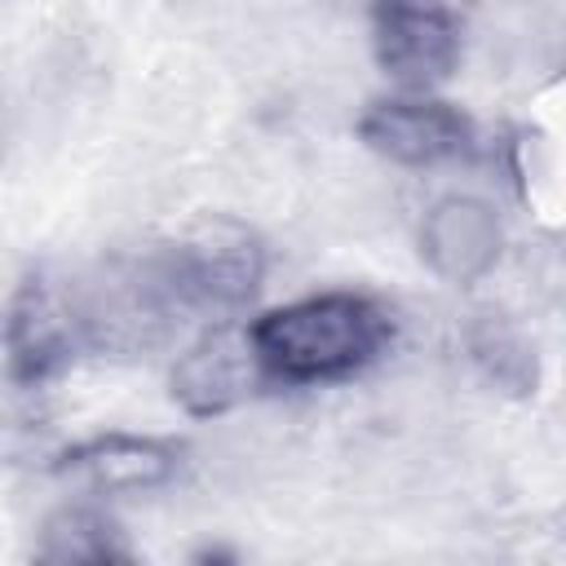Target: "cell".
I'll return each instance as SVG.
<instances>
[{
  "mask_svg": "<svg viewBox=\"0 0 566 566\" xmlns=\"http://www.w3.org/2000/svg\"><path fill=\"white\" fill-rule=\"evenodd\" d=\"M248 336L270 380L332 385L376 363L394 336V323L371 296L318 292L265 310L256 323H248Z\"/></svg>",
  "mask_w": 566,
  "mask_h": 566,
  "instance_id": "6da1fadb",
  "label": "cell"
},
{
  "mask_svg": "<svg viewBox=\"0 0 566 566\" xmlns=\"http://www.w3.org/2000/svg\"><path fill=\"white\" fill-rule=\"evenodd\" d=\"M265 274L261 239L239 221H203L150 261L146 292L177 310H239Z\"/></svg>",
  "mask_w": 566,
  "mask_h": 566,
  "instance_id": "7a4b0ae2",
  "label": "cell"
},
{
  "mask_svg": "<svg viewBox=\"0 0 566 566\" xmlns=\"http://www.w3.org/2000/svg\"><path fill=\"white\" fill-rule=\"evenodd\" d=\"M371 44L398 84H438L460 62V0H371Z\"/></svg>",
  "mask_w": 566,
  "mask_h": 566,
  "instance_id": "3957f363",
  "label": "cell"
},
{
  "mask_svg": "<svg viewBox=\"0 0 566 566\" xmlns=\"http://www.w3.org/2000/svg\"><path fill=\"white\" fill-rule=\"evenodd\" d=\"M358 137L394 164L429 168L473 150V119L438 97H380L363 111Z\"/></svg>",
  "mask_w": 566,
  "mask_h": 566,
  "instance_id": "277c9868",
  "label": "cell"
},
{
  "mask_svg": "<svg viewBox=\"0 0 566 566\" xmlns=\"http://www.w3.org/2000/svg\"><path fill=\"white\" fill-rule=\"evenodd\" d=\"M256 380H265V367L248 327H212L177 358L172 398L190 416H226L256 389Z\"/></svg>",
  "mask_w": 566,
  "mask_h": 566,
  "instance_id": "5b68a950",
  "label": "cell"
},
{
  "mask_svg": "<svg viewBox=\"0 0 566 566\" xmlns=\"http://www.w3.org/2000/svg\"><path fill=\"white\" fill-rule=\"evenodd\" d=\"M500 221L473 195L438 199L420 221V256L447 283H473L500 261Z\"/></svg>",
  "mask_w": 566,
  "mask_h": 566,
  "instance_id": "8992f818",
  "label": "cell"
},
{
  "mask_svg": "<svg viewBox=\"0 0 566 566\" xmlns=\"http://www.w3.org/2000/svg\"><path fill=\"white\" fill-rule=\"evenodd\" d=\"M4 354L13 385H40L71 358V327L44 283H18L4 323Z\"/></svg>",
  "mask_w": 566,
  "mask_h": 566,
  "instance_id": "52a82bcc",
  "label": "cell"
},
{
  "mask_svg": "<svg viewBox=\"0 0 566 566\" xmlns=\"http://www.w3.org/2000/svg\"><path fill=\"white\" fill-rule=\"evenodd\" d=\"M57 469L71 478H84L97 491H150L177 473V447L159 438L102 433V438L71 447L57 460Z\"/></svg>",
  "mask_w": 566,
  "mask_h": 566,
  "instance_id": "ba28073f",
  "label": "cell"
},
{
  "mask_svg": "<svg viewBox=\"0 0 566 566\" xmlns=\"http://www.w3.org/2000/svg\"><path fill=\"white\" fill-rule=\"evenodd\" d=\"M44 562H133L124 531L97 509H62L44 522L40 535Z\"/></svg>",
  "mask_w": 566,
  "mask_h": 566,
  "instance_id": "9c48e42d",
  "label": "cell"
}]
</instances>
